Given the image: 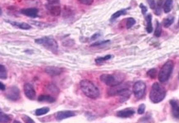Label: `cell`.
<instances>
[{
  "instance_id": "6",
  "label": "cell",
  "mask_w": 179,
  "mask_h": 123,
  "mask_svg": "<svg viewBox=\"0 0 179 123\" xmlns=\"http://www.w3.org/2000/svg\"><path fill=\"white\" fill-rule=\"evenodd\" d=\"M146 90V85L143 81H138L133 84V94L138 99H142L144 97Z\"/></svg>"
},
{
  "instance_id": "30",
  "label": "cell",
  "mask_w": 179,
  "mask_h": 123,
  "mask_svg": "<svg viewBox=\"0 0 179 123\" xmlns=\"http://www.w3.org/2000/svg\"><path fill=\"white\" fill-rule=\"evenodd\" d=\"M78 1L82 4H85V5H90L93 3V0H78Z\"/></svg>"
},
{
  "instance_id": "3",
  "label": "cell",
  "mask_w": 179,
  "mask_h": 123,
  "mask_svg": "<svg viewBox=\"0 0 179 123\" xmlns=\"http://www.w3.org/2000/svg\"><path fill=\"white\" fill-rule=\"evenodd\" d=\"M124 80H125V76L120 74H102L101 76V81L109 87H113V86L121 84Z\"/></svg>"
},
{
  "instance_id": "23",
  "label": "cell",
  "mask_w": 179,
  "mask_h": 123,
  "mask_svg": "<svg viewBox=\"0 0 179 123\" xmlns=\"http://www.w3.org/2000/svg\"><path fill=\"white\" fill-rule=\"evenodd\" d=\"M170 102H171L172 107H173L174 115L176 116V117H179V106L178 104H177V102L175 101H171Z\"/></svg>"
},
{
  "instance_id": "29",
  "label": "cell",
  "mask_w": 179,
  "mask_h": 123,
  "mask_svg": "<svg viewBox=\"0 0 179 123\" xmlns=\"http://www.w3.org/2000/svg\"><path fill=\"white\" fill-rule=\"evenodd\" d=\"M134 24H135V20L133 19V18H132V17L128 18L127 23H126V27H127V28H132Z\"/></svg>"
},
{
  "instance_id": "2",
  "label": "cell",
  "mask_w": 179,
  "mask_h": 123,
  "mask_svg": "<svg viewBox=\"0 0 179 123\" xmlns=\"http://www.w3.org/2000/svg\"><path fill=\"white\" fill-rule=\"evenodd\" d=\"M166 91L163 86L159 84L155 83L152 85L151 90L149 93V99L153 103H158L165 99Z\"/></svg>"
},
{
  "instance_id": "12",
  "label": "cell",
  "mask_w": 179,
  "mask_h": 123,
  "mask_svg": "<svg viewBox=\"0 0 179 123\" xmlns=\"http://www.w3.org/2000/svg\"><path fill=\"white\" fill-rule=\"evenodd\" d=\"M21 13L24 14L27 17H38V9L36 8H23L21 10Z\"/></svg>"
},
{
  "instance_id": "9",
  "label": "cell",
  "mask_w": 179,
  "mask_h": 123,
  "mask_svg": "<svg viewBox=\"0 0 179 123\" xmlns=\"http://www.w3.org/2000/svg\"><path fill=\"white\" fill-rule=\"evenodd\" d=\"M23 89H24L25 95L27 99L30 100H34L36 99V92L33 85L30 84H26L23 87Z\"/></svg>"
},
{
  "instance_id": "37",
  "label": "cell",
  "mask_w": 179,
  "mask_h": 123,
  "mask_svg": "<svg viewBox=\"0 0 179 123\" xmlns=\"http://www.w3.org/2000/svg\"><path fill=\"white\" fill-rule=\"evenodd\" d=\"M46 1L50 2V3H56L58 2V0H46Z\"/></svg>"
},
{
  "instance_id": "40",
  "label": "cell",
  "mask_w": 179,
  "mask_h": 123,
  "mask_svg": "<svg viewBox=\"0 0 179 123\" xmlns=\"http://www.w3.org/2000/svg\"><path fill=\"white\" fill-rule=\"evenodd\" d=\"M1 15H2V9L0 8V16H1Z\"/></svg>"
},
{
  "instance_id": "8",
  "label": "cell",
  "mask_w": 179,
  "mask_h": 123,
  "mask_svg": "<svg viewBox=\"0 0 179 123\" xmlns=\"http://www.w3.org/2000/svg\"><path fill=\"white\" fill-rule=\"evenodd\" d=\"M6 97L12 101L18 100L20 98V91H19L18 88L16 86H12L9 88V89L7 91V93H6Z\"/></svg>"
},
{
  "instance_id": "32",
  "label": "cell",
  "mask_w": 179,
  "mask_h": 123,
  "mask_svg": "<svg viewBox=\"0 0 179 123\" xmlns=\"http://www.w3.org/2000/svg\"><path fill=\"white\" fill-rule=\"evenodd\" d=\"M148 3H149L150 8H152L153 10L156 8V3H155V0H148Z\"/></svg>"
},
{
  "instance_id": "25",
  "label": "cell",
  "mask_w": 179,
  "mask_h": 123,
  "mask_svg": "<svg viewBox=\"0 0 179 123\" xmlns=\"http://www.w3.org/2000/svg\"><path fill=\"white\" fill-rule=\"evenodd\" d=\"M0 79L2 80H5L7 79V71H6V68L2 65H0Z\"/></svg>"
},
{
  "instance_id": "10",
  "label": "cell",
  "mask_w": 179,
  "mask_h": 123,
  "mask_svg": "<svg viewBox=\"0 0 179 123\" xmlns=\"http://www.w3.org/2000/svg\"><path fill=\"white\" fill-rule=\"evenodd\" d=\"M75 116H76V113L72 111H61L56 113L55 117L57 121H62L66 118L71 117H75Z\"/></svg>"
},
{
  "instance_id": "14",
  "label": "cell",
  "mask_w": 179,
  "mask_h": 123,
  "mask_svg": "<svg viewBox=\"0 0 179 123\" xmlns=\"http://www.w3.org/2000/svg\"><path fill=\"white\" fill-rule=\"evenodd\" d=\"M48 10L52 16H59L62 13L61 7L59 5H55L54 3H51V5L48 6Z\"/></svg>"
},
{
  "instance_id": "34",
  "label": "cell",
  "mask_w": 179,
  "mask_h": 123,
  "mask_svg": "<svg viewBox=\"0 0 179 123\" xmlns=\"http://www.w3.org/2000/svg\"><path fill=\"white\" fill-rule=\"evenodd\" d=\"M109 42V41H99V42H95V43L92 44L91 47H96V46H100V45H102V44H105Z\"/></svg>"
},
{
  "instance_id": "18",
  "label": "cell",
  "mask_w": 179,
  "mask_h": 123,
  "mask_svg": "<svg viewBox=\"0 0 179 123\" xmlns=\"http://www.w3.org/2000/svg\"><path fill=\"white\" fill-rule=\"evenodd\" d=\"M12 120L11 117L6 113L0 112V123H8Z\"/></svg>"
},
{
  "instance_id": "13",
  "label": "cell",
  "mask_w": 179,
  "mask_h": 123,
  "mask_svg": "<svg viewBox=\"0 0 179 123\" xmlns=\"http://www.w3.org/2000/svg\"><path fill=\"white\" fill-rule=\"evenodd\" d=\"M134 114V110L132 108H126V109L121 110L119 112H117V116L119 117L126 118L130 117L131 116H133Z\"/></svg>"
},
{
  "instance_id": "20",
  "label": "cell",
  "mask_w": 179,
  "mask_h": 123,
  "mask_svg": "<svg viewBox=\"0 0 179 123\" xmlns=\"http://www.w3.org/2000/svg\"><path fill=\"white\" fill-rule=\"evenodd\" d=\"M119 96L120 97V101H125V100H127L129 98V96H130V91L129 90V89H126V90L123 91L121 93H119Z\"/></svg>"
},
{
  "instance_id": "21",
  "label": "cell",
  "mask_w": 179,
  "mask_h": 123,
  "mask_svg": "<svg viewBox=\"0 0 179 123\" xmlns=\"http://www.w3.org/2000/svg\"><path fill=\"white\" fill-rule=\"evenodd\" d=\"M174 22V17L173 16H169L167 18L163 20V27L164 28H169L172 24H173V22Z\"/></svg>"
},
{
  "instance_id": "19",
  "label": "cell",
  "mask_w": 179,
  "mask_h": 123,
  "mask_svg": "<svg viewBox=\"0 0 179 123\" xmlns=\"http://www.w3.org/2000/svg\"><path fill=\"white\" fill-rule=\"evenodd\" d=\"M147 20V28L146 30L149 33H151L153 32V27H152V15L149 14L146 17Z\"/></svg>"
},
{
  "instance_id": "17",
  "label": "cell",
  "mask_w": 179,
  "mask_h": 123,
  "mask_svg": "<svg viewBox=\"0 0 179 123\" xmlns=\"http://www.w3.org/2000/svg\"><path fill=\"white\" fill-rule=\"evenodd\" d=\"M172 8H173V0H165V2L163 3L164 13H168L172 10Z\"/></svg>"
},
{
  "instance_id": "33",
  "label": "cell",
  "mask_w": 179,
  "mask_h": 123,
  "mask_svg": "<svg viewBox=\"0 0 179 123\" xmlns=\"http://www.w3.org/2000/svg\"><path fill=\"white\" fill-rule=\"evenodd\" d=\"M22 119L25 121V123H34L33 119L31 117H27V116H24V117H22Z\"/></svg>"
},
{
  "instance_id": "26",
  "label": "cell",
  "mask_w": 179,
  "mask_h": 123,
  "mask_svg": "<svg viewBox=\"0 0 179 123\" xmlns=\"http://www.w3.org/2000/svg\"><path fill=\"white\" fill-rule=\"evenodd\" d=\"M161 33H162V28H161V25L159 22H156V30L154 32L155 36L157 37H159L161 36Z\"/></svg>"
},
{
  "instance_id": "41",
  "label": "cell",
  "mask_w": 179,
  "mask_h": 123,
  "mask_svg": "<svg viewBox=\"0 0 179 123\" xmlns=\"http://www.w3.org/2000/svg\"><path fill=\"white\" fill-rule=\"evenodd\" d=\"M178 26H179V21H178Z\"/></svg>"
},
{
  "instance_id": "24",
  "label": "cell",
  "mask_w": 179,
  "mask_h": 123,
  "mask_svg": "<svg viewBox=\"0 0 179 123\" xmlns=\"http://www.w3.org/2000/svg\"><path fill=\"white\" fill-rule=\"evenodd\" d=\"M111 55H105V56H104V57H99V58H96L95 59V62H96V64H102L104 63V62H105L106 60H109L110 58H111Z\"/></svg>"
},
{
  "instance_id": "38",
  "label": "cell",
  "mask_w": 179,
  "mask_h": 123,
  "mask_svg": "<svg viewBox=\"0 0 179 123\" xmlns=\"http://www.w3.org/2000/svg\"><path fill=\"white\" fill-rule=\"evenodd\" d=\"M98 36H99V34H95V35H94V36H92V40H94V39H95L96 38V37H98Z\"/></svg>"
},
{
  "instance_id": "15",
  "label": "cell",
  "mask_w": 179,
  "mask_h": 123,
  "mask_svg": "<svg viewBox=\"0 0 179 123\" xmlns=\"http://www.w3.org/2000/svg\"><path fill=\"white\" fill-rule=\"evenodd\" d=\"M10 24L14 25V27H17V28H20V29H22V30H29L31 28V26L29 24H27L26 22H12V21H7Z\"/></svg>"
},
{
  "instance_id": "27",
  "label": "cell",
  "mask_w": 179,
  "mask_h": 123,
  "mask_svg": "<svg viewBox=\"0 0 179 123\" xmlns=\"http://www.w3.org/2000/svg\"><path fill=\"white\" fill-rule=\"evenodd\" d=\"M126 13V10L125 9H122V10H119V11L116 12V13H114L111 17V19H115L117 17H119V16H122V15H125Z\"/></svg>"
},
{
  "instance_id": "39",
  "label": "cell",
  "mask_w": 179,
  "mask_h": 123,
  "mask_svg": "<svg viewBox=\"0 0 179 123\" xmlns=\"http://www.w3.org/2000/svg\"><path fill=\"white\" fill-rule=\"evenodd\" d=\"M14 123H21L20 121H14Z\"/></svg>"
},
{
  "instance_id": "22",
  "label": "cell",
  "mask_w": 179,
  "mask_h": 123,
  "mask_svg": "<svg viewBox=\"0 0 179 123\" xmlns=\"http://www.w3.org/2000/svg\"><path fill=\"white\" fill-rule=\"evenodd\" d=\"M49 111H50L49 107H42V108H38V109H37L36 110L35 113L37 116H42V115L46 114Z\"/></svg>"
},
{
  "instance_id": "16",
  "label": "cell",
  "mask_w": 179,
  "mask_h": 123,
  "mask_svg": "<svg viewBox=\"0 0 179 123\" xmlns=\"http://www.w3.org/2000/svg\"><path fill=\"white\" fill-rule=\"evenodd\" d=\"M38 101L39 102H55V99L51 95H46V94H42L38 97Z\"/></svg>"
},
{
  "instance_id": "35",
  "label": "cell",
  "mask_w": 179,
  "mask_h": 123,
  "mask_svg": "<svg viewBox=\"0 0 179 123\" xmlns=\"http://www.w3.org/2000/svg\"><path fill=\"white\" fill-rule=\"evenodd\" d=\"M139 7H140V8L142 9V13H143L144 14L146 13L147 10H148V9H147V7H145V6H144V4H142V3L139 5Z\"/></svg>"
},
{
  "instance_id": "5",
  "label": "cell",
  "mask_w": 179,
  "mask_h": 123,
  "mask_svg": "<svg viewBox=\"0 0 179 123\" xmlns=\"http://www.w3.org/2000/svg\"><path fill=\"white\" fill-rule=\"evenodd\" d=\"M35 41L38 44H39V45H41V46L45 47L46 49H47L50 51L53 52V53H57V50H58L57 42L52 37L45 36V37H42V38L36 39Z\"/></svg>"
},
{
  "instance_id": "36",
  "label": "cell",
  "mask_w": 179,
  "mask_h": 123,
  "mask_svg": "<svg viewBox=\"0 0 179 123\" xmlns=\"http://www.w3.org/2000/svg\"><path fill=\"white\" fill-rule=\"evenodd\" d=\"M5 88H6L5 85L3 84V83L0 82V90H5Z\"/></svg>"
},
{
  "instance_id": "28",
  "label": "cell",
  "mask_w": 179,
  "mask_h": 123,
  "mask_svg": "<svg viewBox=\"0 0 179 123\" xmlns=\"http://www.w3.org/2000/svg\"><path fill=\"white\" fill-rule=\"evenodd\" d=\"M147 74L149 75L150 78H152V79H155L156 78V75H157V69H149Z\"/></svg>"
},
{
  "instance_id": "11",
  "label": "cell",
  "mask_w": 179,
  "mask_h": 123,
  "mask_svg": "<svg viewBox=\"0 0 179 123\" xmlns=\"http://www.w3.org/2000/svg\"><path fill=\"white\" fill-rule=\"evenodd\" d=\"M45 72L50 75L56 76V75H59L62 74L63 72V69L62 68L55 67V66H47L45 68Z\"/></svg>"
},
{
  "instance_id": "31",
  "label": "cell",
  "mask_w": 179,
  "mask_h": 123,
  "mask_svg": "<svg viewBox=\"0 0 179 123\" xmlns=\"http://www.w3.org/2000/svg\"><path fill=\"white\" fill-rule=\"evenodd\" d=\"M145 111V105L144 104H141L139 107H138V114H143Z\"/></svg>"
},
{
  "instance_id": "7",
  "label": "cell",
  "mask_w": 179,
  "mask_h": 123,
  "mask_svg": "<svg viewBox=\"0 0 179 123\" xmlns=\"http://www.w3.org/2000/svg\"><path fill=\"white\" fill-rule=\"evenodd\" d=\"M129 89V85L127 84H119L118 85L110 87V88H109L108 94L109 96H115L119 95V93H121L123 91Z\"/></svg>"
},
{
  "instance_id": "1",
  "label": "cell",
  "mask_w": 179,
  "mask_h": 123,
  "mask_svg": "<svg viewBox=\"0 0 179 123\" xmlns=\"http://www.w3.org/2000/svg\"><path fill=\"white\" fill-rule=\"evenodd\" d=\"M80 86L85 95L90 99H95L100 96V91L98 89V88L90 80H82L81 81Z\"/></svg>"
},
{
  "instance_id": "4",
  "label": "cell",
  "mask_w": 179,
  "mask_h": 123,
  "mask_svg": "<svg viewBox=\"0 0 179 123\" xmlns=\"http://www.w3.org/2000/svg\"><path fill=\"white\" fill-rule=\"evenodd\" d=\"M174 67V63L173 60H168L163 67L161 68L159 74H158V80L160 83L167 82L171 75Z\"/></svg>"
}]
</instances>
